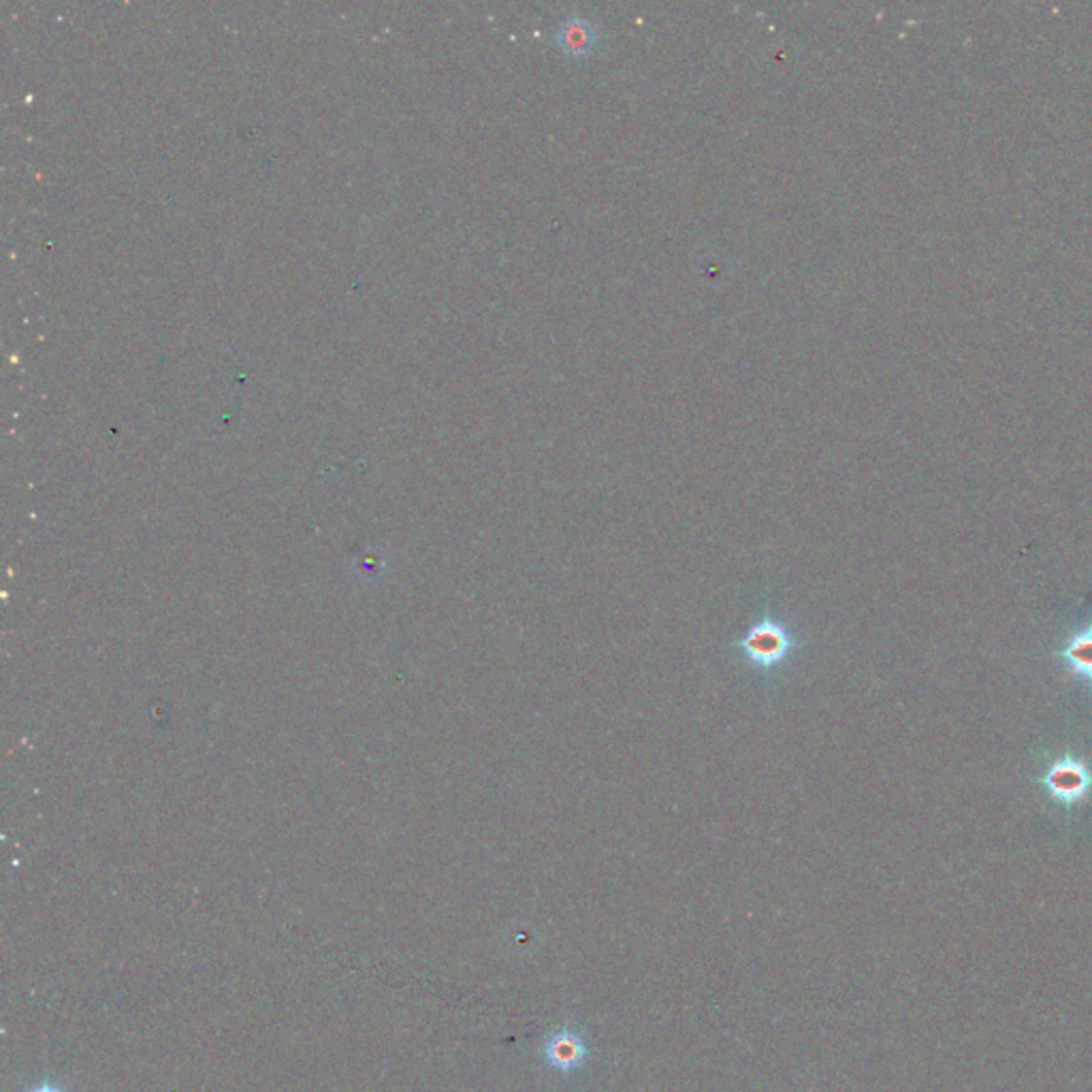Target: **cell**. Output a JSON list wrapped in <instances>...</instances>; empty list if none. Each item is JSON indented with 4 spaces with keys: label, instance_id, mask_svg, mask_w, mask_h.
<instances>
[{
    "label": "cell",
    "instance_id": "obj_2",
    "mask_svg": "<svg viewBox=\"0 0 1092 1092\" xmlns=\"http://www.w3.org/2000/svg\"><path fill=\"white\" fill-rule=\"evenodd\" d=\"M1043 785L1054 800L1062 804H1075L1088 796L1092 787V773L1075 758H1060L1045 770Z\"/></svg>",
    "mask_w": 1092,
    "mask_h": 1092
},
{
    "label": "cell",
    "instance_id": "obj_1",
    "mask_svg": "<svg viewBox=\"0 0 1092 1092\" xmlns=\"http://www.w3.org/2000/svg\"><path fill=\"white\" fill-rule=\"evenodd\" d=\"M809 642V631L787 612L766 606L730 648L741 671L770 683L794 666Z\"/></svg>",
    "mask_w": 1092,
    "mask_h": 1092
},
{
    "label": "cell",
    "instance_id": "obj_3",
    "mask_svg": "<svg viewBox=\"0 0 1092 1092\" xmlns=\"http://www.w3.org/2000/svg\"><path fill=\"white\" fill-rule=\"evenodd\" d=\"M597 27L593 20L583 16H568L557 24L555 41L570 56H585L597 44Z\"/></svg>",
    "mask_w": 1092,
    "mask_h": 1092
},
{
    "label": "cell",
    "instance_id": "obj_4",
    "mask_svg": "<svg viewBox=\"0 0 1092 1092\" xmlns=\"http://www.w3.org/2000/svg\"><path fill=\"white\" fill-rule=\"evenodd\" d=\"M544 1056L553 1069L572 1071L585 1062L587 1045L574 1030L561 1028L547 1041Z\"/></svg>",
    "mask_w": 1092,
    "mask_h": 1092
},
{
    "label": "cell",
    "instance_id": "obj_5",
    "mask_svg": "<svg viewBox=\"0 0 1092 1092\" xmlns=\"http://www.w3.org/2000/svg\"><path fill=\"white\" fill-rule=\"evenodd\" d=\"M1062 660L1071 673L1092 681V627L1077 634L1062 651Z\"/></svg>",
    "mask_w": 1092,
    "mask_h": 1092
}]
</instances>
